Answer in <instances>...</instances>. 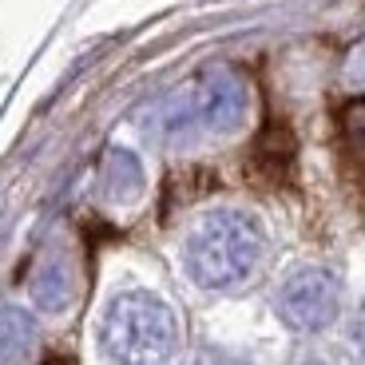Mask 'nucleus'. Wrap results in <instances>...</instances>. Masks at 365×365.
<instances>
[{
	"label": "nucleus",
	"mask_w": 365,
	"mask_h": 365,
	"mask_svg": "<svg viewBox=\"0 0 365 365\" xmlns=\"http://www.w3.org/2000/svg\"><path fill=\"white\" fill-rule=\"evenodd\" d=\"M262 227L242 210H210L187 238V270L207 290H235L262 258Z\"/></svg>",
	"instance_id": "1"
},
{
	"label": "nucleus",
	"mask_w": 365,
	"mask_h": 365,
	"mask_svg": "<svg viewBox=\"0 0 365 365\" xmlns=\"http://www.w3.org/2000/svg\"><path fill=\"white\" fill-rule=\"evenodd\" d=\"M103 349L119 365H167L179 349V322L147 290L119 294L103 314Z\"/></svg>",
	"instance_id": "2"
},
{
	"label": "nucleus",
	"mask_w": 365,
	"mask_h": 365,
	"mask_svg": "<svg viewBox=\"0 0 365 365\" xmlns=\"http://www.w3.org/2000/svg\"><path fill=\"white\" fill-rule=\"evenodd\" d=\"M341 286L322 266H302L278 286V314L298 334H318L338 318Z\"/></svg>",
	"instance_id": "3"
},
{
	"label": "nucleus",
	"mask_w": 365,
	"mask_h": 365,
	"mask_svg": "<svg viewBox=\"0 0 365 365\" xmlns=\"http://www.w3.org/2000/svg\"><path fill=\"white\" fill-rule=\"evenodd\" d=\"M191 88V103H195V119H199V128L207 131H235L242 128V119L250 111V83L247 76L238 72V68H207Z\"/></svg>",
	"instance_id": "4"
},
{
	"label": "nucleus",
	"mask_w": 365,
	"mask_h": 365,
	"mask_svg": "<svg viewBox=\"0 0 365 365\" xmlns=\"http://www.w3.org/2000/svg\"><path fill=\"white\" fill-rule=\"evenodd\" d=\"M28 290H32V302H36L40 310L48 314H60L72 306L76 298V274H72V262L64 255H44L28 278Z\"/></svg>",
	"instance_id": "5"
},
{
	"label": "nucleus",
	"mask_w": 365,
	"mask_h": 365,
	"mask_svg": "<svg viewBox=\"0 0 365 365\" xmlns=\"http://www.w3.org/2000/svg\"><path fill=\"white\" fill-rule=\"evenodd\" d=\"M100 191L108 202H135L143 191V167L131 151L111 147L100 163Z\"/></svg>",
	"instance_id": "6"
},
{
	"label": "nucleus",
	"mask_w": 365,
	"mask_h": 365,
	"mask_svg": "<svg viewBox=\"0 0 365 365\" xmlns=\"http://www.w3.org/2000/svg\"><path fill=\"white\" fill-rule=\"evenodd\" d=\"M36 349V322L20 306H0V365H16Z\"/></svg>",
	"instance_id": "7"
},
{
	"label": "nucleus",
	"mask_w": 365,
	"mask_h": 365,
	"mask_svg": "<svg viewBox=\"0 0 365 365\" xmlns=\"http://www.w3.org/2000/svg\"><path fill=\"white\" fill-rule=\"evenodd\" d=\"M338 128H341V143H346L349 159L365 163V96L361 100H349L338 115Z\"/></svg>",
	"instance_id": "8"
},
{
	"label": "nucleus",
	"mask_w": 365,
	"mask_h": 365,
	"mask_svg": "<svg viewBox=\"0 0 365 365\" xmlns=\"http://www.w3.org/2000/svg\"><path fill=\"white\" fill-rule=\"evenodd\" d=\"M290 131H282V128H274V131H266L262 135V143H258V151H255V167H274V175H282L286 167H290Z\"/></svg>",
	"instance_id": "9"
},
{
	"label": "nucleus",
	"mask_w": 365,
	"mask_h": 365,
	"mask_svg": "<svg viewBox=\"0 0 365 365\" xmlns=\"http://www.w3.org/2000/svg\"><path fill=\"white\" fill-rule=\"evenodd\" d=\"M341 88L354 91V96H365V36L349 44V52L341 56Z\"/></svg>",
	"instance_id": "10"
},
{
	"label": "nucleus",
	"mask_w": 365,
	"mask_h": 365,
	"mask_svg": "<svg viewBox=\"0 0 365 365\" xmlns=\"http://www.w3.org/2000/svg\"><path fill=\"white\" fill-rule=\"evenodd\" d=\"M357 341L365 346V306H361V314H357Z\"/></svg>",
	"instance_id": "11"
},
{
	"label": "nucleus",
	"mask_w": 365,
	"mask_h": 365,
	"mask_svg": "<svg viewBox=\"0 0 365 365\" xmlns=\"http://www.w3.org/2000/svg\"><path fill=\"white\" fill-rule=\"evenodd\" d=\"M44 365H68V361H44Z\"/></svg>",
	"instance_id": "12"
},
{
	"label": "nucleus",
	"mask_w": 365,
	"mask_h": 365,
	"mask_svg": "<svg viewBox=\"0 0 365 365\" xmlns=\"http://www.w3.org/2000/svg\"><path fill=\"white\" fill-rule=\"evenodd\" d=\"M230 365H242V361H230Z\"/></svg>",
	"instance_id": "13"
},
{
	"label": "nucleus",
	"mask_w": 365,
	"mask_h": 365,
	"mask_svg": "<svg viewBox=\"0 0 365 365\" xmlns=\"http://www.w3.org/2000/svg\"><path fill=\"white\" fill-rule=\"evenodd\" d=\"M310 365H322V361H310Z\"/></svg>",
	"instance_id": "14"
}]
</instances>
